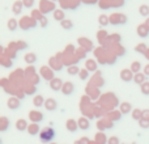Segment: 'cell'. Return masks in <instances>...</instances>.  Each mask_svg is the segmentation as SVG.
<instances>
[{
  "label": "cell",
  "instance_id": "obj_1",
  "mask_svg": "<svg viewBox=\"0 0 149 144\" xmlns=\"http://www.w3.org/2000/svg\"><path fill=\"white\" fill-rule=\"evenodd\" d=\"M140 10H141V15H144V16L149 13V8H148V7H145V5H143L141 9H140Z\"/></svg>",
  "mask_w": 149,
  "mask_h": 144
},
{
  "label": "cell",
  "instance_id": "obj_2",
  "mask_svg": "<svg viewBox=\"0 0 149 144\" xmlns=\"http://www.w3.org/2000/svg\"><path fill=\"white\" fill-rule=\"evenodd\" d=\"M25 1H26V5H28V7H30V5H33L34 0H25Z\"/></svg>",
  "mask_w": 149,
  "mask_h": 144
}]
</instances>
